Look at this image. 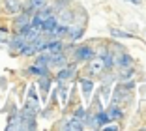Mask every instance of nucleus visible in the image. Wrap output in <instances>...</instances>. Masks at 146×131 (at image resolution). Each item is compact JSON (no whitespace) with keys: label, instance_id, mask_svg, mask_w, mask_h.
<instances>
[{"label":"nucleus","instance_id":"obj_1","mask_svg":"<svg viewBox=\"0 0 146 131\" xmlns=\"http://www.w3.org/2000/svg\"><path fill=\"white\" fill-rule=\"evenodd\" d=\"M94 56H96V53L90 45H77L71 53V58L75 62H90Z\"/></svg>","mask_w":146,"mask_h":131},{"label":"nucleus","instance_id":"obj_2","mask_svg":"<svg viewBox=\"0 0 146 131\" xmlns=\"http://www.w3.org/2000/svg\"><path fill=\"white\" fill-rule=\"evenodd\" d=\"M26 43V39L23 38L21 34H17V32H13L11 36L8 38V41H6V45H8V51L9 55H19V51L23 49V45Z\"/></svg>","mask_w":146,"mask_h":131},{"label":"nucleus","instance_id":"obj_3","mask_svg":"<svg viewBox=\"0 0 146 131\" xmlns=\"http://www.w3.org/2000/svg\"><path fill=\"white\" fill-rule=\"evenodd\" d=\"M0 8L4 9L6 15L13 17V15H17V13L23 9V0H2Z\"/></svg>","mask_w":146,"mask_h":131},{"label":"nucleus","instance_id":"obj_4","mask_svg":"<svg viewBox=\"0 0 146 131\" xmlns=\"http://www.w3.org/2000/svg\"><path fill=\"white\" fill-rule=\"evenodd\" d=\"M75 73H77V64H66L64 68H58L56 73V80H71L75 79Z\"/></svg>","mask_w":146,"mask_h":131},{"label":"nucleus","instance_id":"obj_5","mask_svg":"<svg viewBox=\"0 0 146 131\" xmlns=\"http://www.w3.org/2000/svg\"><path fill=\"white\" fill-rule=\"evenodd\" d=\"M30 13H26V11H19L17 15H13V23H11V28L13 32H17V30H21L23 26L26 25H30Z\"/></svg>","mask_w":146,"mask_h":131},{"label":"nucleus","instance_id":"obj_6","mask_svg":"<svg viewBox=\"0 0 146 131\" xmlns=\"http://www.w3.org/2000/svg\"><path fill=\"white\" fill-rule=\"evenodd\" d=\"M38 88L43 96V101H47V96H49V90L52 88V77L51 75H43V77H38Z\"/></svg>","mask_w":146,"mask_h":131},{"label":"nucleus","instance_id":"obj_7","mask_svg":"<svg viewBox=\"0 0 146 131\" xmlns=\"http://www.w3.org/2000/svg\"><path fill=\"white\" fill-rule=\"evenodd\" d=\"M82 34H84V25H77V23L68 25V34H66V38H68L69 41H77Z\"/></svg>","mask_w":146,"mask_h":131},{"label":"nucleus","instance_id":"obj_8","mask_svg":"<svg viewBox=\"0 0 146 131\" xmlns=\"http://www.w3.org/2000/svg\"><path fill=\"white\" fill-rule=\"evenodd\" d=\"M66 64H68V55H66L64 51L51 55V62H49V68H64Z\"/></svg>","mask_w":146,"mask_h":131},{"label":"nucleus","instance_id":"obj_9","mask_svg":"<svg viewBox=\"0 0 146 131\" xmlns=\"http://www.w3.org/2000/svg\"><path fill=\"white\" fill-rule=\"evenodd\" d=\"M54 15H56V19H58V23H62V25H71L73 23V11L68 9V8L58 9Z\"/></svg>","mask_w":146,"mask_h":131},{"label":"nucleus","instance_id":"obj_10","mask_svg":"<svg viewBox=\"0 0 146 131\" xmlns=\"http://www.w3.org/2000/svg\"><path fill=\"white\" fill-rule=\"evenodd\" d=\"M28 75L34 77H43V75H51V68H45V66H38V64H32L30 68L26 69Z\"/></svg>","mask_w":146,"mask_h":131},{"label":"nucleus","instance_id":"obj_11","mask_svg":"<svg viewBox=\"0 0 146 131\" xmlns=\"http://www.w3.org/2000/svg\"><path fill=\"white\" fill-rule=\"evenodd\" d=\"M34 56H36L34 64H38V66H45V68H49V62H51V53H49V51L36 53Z\"/></svg>","mask_w":146,"mask_h":131},{"label":"nucleus","instance_id":"obj_12","mask_svg":"<svg viewBox=\"0 0 146 131\" xmlns=\"http://www.w3.org/2000/svg\"><path fill=\"white\" fill-rule=\"evenodd\" d=\"M107 116H109V120H122L124 118V112H122V109L118 105H109Z\"/></svg>","mask_w":146,"mask_h":131},{"label":"nucleus","instance_id":"obj_13","mask_svg":"<svg viewBox=\"0 0 146 131\" xmlns=\"http://www.w3.org/2000/svg\"><path fill=\"white\" fill-rule=\"evenodd\" d=\"M79 84H81V90H82V94H84V97L88 99L90 94H92V88H94V82H92L90 79H81Z\"/></svg>","mask_w":146,"mask_h":131},{"label":"nucleus","instance_id":"obj_14","mask_svg":"<svg viewBox=\"0 0 146 131\" xmlns=\"http://www.w3.org/2000/svg\"><path fill=\"white\" fill-rule=\"evenodd\" d=\"M116 66H120V68H129V66H133V58H131L127 53H122L120 58L116 60Z\"/></svg>","mask_w":146,"mask_h":131},{"label":"nucleus","instance_id":"obj_15","mask_svg":"<svg viewBox=\"0 0 146 131\" xmlns=\"http://www.w3.org/2000/svg\"><path fill=\"white\" fill-rule=\"evenodd\" d=\"M133 73H135V69L129 66V68H122V71L118 73V79L120 80H129V79H133Z\"/></svg>","mask_w":146,"mask_h":131},{"label":"nucleus","instance_id":"obj_16","mask_svg":"<svg viewBox=\"0 0 146 131\" xmlns=\"http://www.w3.org/2000/svg\"><path fill=\"white\" fill-rule=\"evenodd\" d=\"M111 36H112V38H127V39L135 38L131 32H124V30H118V28H111Z\"/></svg>","mask_w":146,"mask_h":131},{"label":"nucleus","instance_id":"obj_17","mask_svg":"<svg viewBox=\"0 0 146 131\" xmlns=\"http://www.w3.org/2000/svg\"><path fill=\"white\" fill-rule=\"evenodd\" d=\"M96 120H98L99 127H103L105 124L109 122V116H107V112H103V110H98V112H96Z\"/></svg>","mask_w":146,"mask_h":131},{"label":"nucleus","instance_id":"obj_18","mask_svg":"<svg viewBox=\"0 0 146 131\" xmlns=\"http://www.w3.org/2000/svg\"><path fill=\"white\" fill-rule=\"evenodd\" d=\"M73 116H75L77 120H81V122H84V118H86V110H84V107L79 105L77 109L73 110Z\"/></svg>","mask_w":146,"mask_h":131},{"label":"nucleus","instance_id":"obj_19","mask_svg":"<svg viewBox=\"0 0 146 131\" xmlns=\"http://www.w3.org/2000/svg\"><path fill=\"white\" fill-rule=\"evenodd\" d=\"M26 99H32V101H38L39 103L38 92H36V84H30V86H28V97H26Z\"/></svg>","mask_w":146,"mask_h":131},{"label":"nucleus","instance_id":"obj_20","mask_svg":"<svg viewBox=\"0 0 146 131\" xmlns=\"http://www.w3.org/2000/svg\"><path fill=\"white\" fill-rule=\"evenodd\" d=\"M9 30L6 28V26H0V43H6L8 41V38H9Z\"/></svg>","mask_w":146,"mask_h":131},{"label":"nucleus","instance_id":"obj_21","mask_svg":"<svg viewBox=\"0 0 146 131\" xmlns=\"http://www.w3.org/2000/svg\"><path fill=\"white\" fill-rule=\"evenodd\" d=\"M51 114H52V107H47L45 110H41V116H43V118H49Z\"/></svg>","mask_w":146,"mask_h":131},{"label":"nucleus","instance_id":"obj_22","mask_svg":"<svg viewBox=\"0 0 146 131\" xmlns=\"http://www.w3.org/2000/svg\"><path fill=\"white\" fill-rule=\"evenodd\" d=\"M105 129H111V131H114V129H118V126H114V124H111V126H105Z\"/></svg>","mask_w":146,"mask_h":131},{"label":"nucleus","instance_id":"obj_23","mask_svg":"<svg viewBox=\"0 0 146 131\" xmlns=\"http://www.w3.org/2000/svg\"><path fill=\"white\" fill-rule=\"evenodd\" d=\"M127 2H131V4H141V0H127Z\"/></svg>","mask_w":146,"mask_h":131}]
</instances>
